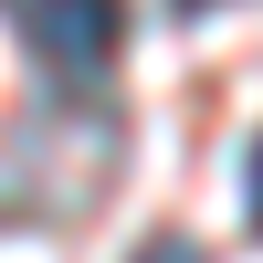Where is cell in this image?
Segmentation results:
<instances>
[{
	"label": "cell",
	"mask_w": 263,
	"mask_h": 263,
	"mask_svg": "<svg viewBox=\"0 0 263 263\" xmlns=\"http://www.w3.org/2000/svg\"><path fill=\"white\" fill-rule=\"evenodd\" d=\"M137 263H200V242H179V232H168V242H137Z\"/></svg>",
	"instance_id": "277c9868"
},
{
	"label": "cell",
	"mask_w": 263,
	"mask_h": 263,
	"mask_svg": "<svg viewBox=\"0 0 263 263\" xmlns=\"http://www.w3.org/2000/svg\"><path fill=\"white\" fill-rule=\"evenodd\" d=\"M168 11H179V21H211V11H232V0H168Z\"/></svg>",
	"instance_id": "5b68a950"
},
{
	"label": "cell",
	"mask_w": 263,
	"mask_h": 263,
	"mask_svg": "<svg viewBox=\"0 0 263 263\" xmlns=\"http://www.w3.org/2000/svg\"><path fill=\"white\" fill-rule=\"evenodd\" d=\"M0 11H11V21H21V11H32V0H0Z\"/></svg>",
	"instance_id": "8992f818"
},
{
	"label": "cell",
	"mask_w": 263,
	"mask_h": 263,
	"mask_svg": "<svg viewBox=\"0 0 263 263\" xmlns=\"http://www.w3.org/2000/svg\"><path fill=\"white\" fill-rule=\"evenodd\" d=\"M242 221L263 232V137H253V158H242Z\"/></svg>",
	"instance_id": "3957f363"
},
{
	"label": "cell",
	"mask_w": 263,
	"mask_h": 263,
	"mask_svg": "<svg viewBox=\"0 0 263 263\" xmlns=\"http://www.w3.org/2000/svg\"><path fill=\"white\" fill-rule=\"evenodd\" d=\"M105 168H116V116L53 95L0 147V221H74V211H95Z\"/></svg>",
	"instance_id": "6da1fadb"
},
{
	"label": "cell",
	"mask_w": 263,
	"mask_h": 263,
	"mask_svg": "<svg viewBox=\"0 0 263 263\" xmlns=\"http://www.w3.org/2000/svg\"><path fill=\"white\" fill-rule=\"evenodd\" d=\"M21 42H32L42 74L95 84L105 63H116V42H126V0H32V11H21Z\"/></svg>",
	"instance_id": "7a4b0ae2"
}]
</instances>
